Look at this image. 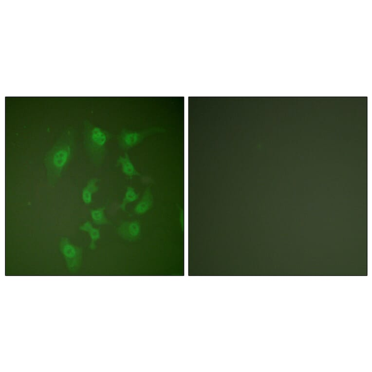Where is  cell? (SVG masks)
I'll list each match as a JSON object with an SVG mask.
<instances>
[{
    "mask_svg": "<svg viewBox=\"0 0 372 372\" xmlns=\"http://www.w3.org/2000/svg\"><path fill=\"white\" fill-rule=\"evenodd\" d=\"M76 137V131L74 127H65L45 153L43 163L50 186H55L68 167L75 153Z\"/></svg>",
    "mask_w": 372,
    "mask_h": 372,
    "instance_id": "obj_1",
    "label": "cell"
},
{
    "mask_svg": "<svg viewBox=\"0 0 372 372\" xmlns=\"http://www.w3.org/2000/svg\"><path fill=\"white\" fill-rule=\"evenodd\" d=\"M83 137L84 149L89 161L95 167L101 166L107 155V144L113 135L85 119L83 122Z\"/></svg>",
    "mask_w": 372,
    "mask_h": 372,
    "instance_id": "obj_2",
    "label": "cell"
},
{
    "mask_svg": "<svg viewBox=\"0 0 372 372\" xmlns=\"http://www.w3.org/2000/svg\"><path fill=\"white\" fill-rule=\"evenodd\" d=\"M166 130L159 127H152L140 130L123 129L117 136L119 148L125 152L141 143L146 137L158 133H163Z\"/></svg>",
    "mask_w": 372,
    "mask_h": 372,
    "instance_id": "obj_3",
    "label": "cell"
},
{
    "mask_svg": "<svg viewBox=\"0 0 372 372\" xmlns=\"http://www.w3.org/2000/svg\"><path fill=\"white\" fill-rule=\"evenodd\" d=\"M59 250L64 258L69 271H77L80 268L82 259V248L72 243L66 237L61 238Z\"/></svg>",
    "mask_w": 372,
    "mask_h": 372,
    "instance_id": "obj_4",
    "label": "cell"
},
{
    "mask_svg": "<svg viewBox=\"0 0 372 372\" xmlns=\"http://www.w3.org/2000/svg\"><path fill=\"white\" fill-rule=\"evenodd\" d=\"M117 232L123 239L129 241H135L141 234L140 223L137 220L123 222L117 228Z\"/></svg>",
    "mask_w": 372,
    "mask_h": 372,
    "instance_id": "obj_5",
    "label": "cell"
},
{
    "mask_svg": "<svg viewBox=\"0 0 372 372\" xmlns=\"http://www.w3.org/2000/svg\"><path fill=\"white\" fill-rule=\"evenodd\" d=\"M116 166H120L123 173L129 179H131L133 176H141V174L136 169L127 151L123 156L118 157Z\"/></svg>",
    "mask_w": 372,
    "mask_h": 372,
    "instance_id": "obj_6",
    "label": "cell"
},
{
    "mask_svg": "<svg viewBox=\"0 0 372 372\" xmlns=\"http://www.w3.org/2000/svg\"><path fill=\"white\" fill-rule=\"evenodd\" d=\"M153 203V195L150 186H149L145 190L141 199L134 207V213L138 215L145 214L151 208Z\"/></svg>",
    "mask_w": 372,
    "mask_h": 372,
    "instance_id": "obj_7",
    "label": "cell"
},
{
    "mask_svg": "<svg viewBox=\"0 0 372 372\" xmlns=\"http://www.w3.org/2000/svg\"><path fill=\"white\" fill-rule=\"evenodd\" d=\"M99 181L100 179L97 178H91L83 188L81 198L85 204L88 205L92 203L93 195L99 191V187L97 184Z\"/></svg>",
    "mask_w": 372,
    "mask_h": 372,
    "instance_id": "obj_8",
    "label": "cell"
},
{
    "mask_svg": "<svg viewBox=\"0 0 372 372\" xmlns=\"http://www.w3.org/2000/svg\"><path fill=\"white\" fill-rule=\"evenodd\" d=\"M79 229L89 234L91 239L89 248L91 250H95L97 247L96 242L100 238L99 228L94 227L90 221H87L79 226Z\"/></svg>",
    "mask_w": 372,
    "mask_h": 372,
    "instance_id": "obj_9",
    "label": "cell"
},
{
    "mask_svg": "<svg viewBox=\"0 0 372 372\" xmlns=\"http://www.w3.org/2000/svg\"><path fill=\"white\" fill-rule=\"evenodd\" d=\"M105 205L97 208L90 209L91 217L94 224L101 225L110 223L105 214Z\"/></svg>",
    "mask_w": 372,
    "mask_h": 372,
    "instance_id": "obj_10",
    "label": "cell"
},
{
    "mask_svg": "<svg viewBox=\"0 0 372 372\" xmlns=\"http://www.w3.org/2000/svg\"><path fill=\"white\" fill-rule=\"evenodd\" d=\"M139 196V194L135 191L133 187L130 186H127L119 207L123 211H126L127 205L136 201L138 199Z\"/></svg>",
    "mask_w": 372,
    "mask_h": 372,
    "instance_id": "obj_11",
    "label": "cell"
}]
</instances>
